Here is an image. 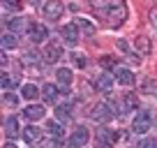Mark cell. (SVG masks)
<instances>
[{
  "label": "cell",
  "mask_w": 157,
  "mask_h": 148,
  "mask_svg": "<svg viewBox=\"0 0 157 148\" xmlns=\"http://www.w3.org/2000/svg\"><path fill=\"white\" fill-rule=\"evenodd\" d=\"M90 7H93L95 16H99L109 28H118L127 19L125 0H90Z\"/></svg>",
  "instance_id": "obj_1"
},
{
  "label": "cell",
  "mask_w": 157,
  "mask_h": 148,
  "mask_svg": "<svg viewBox=\"0 0 157 148\" xmlns=\"http://www.w3.org/2000/svg\"><path fill=\"white\" fill-rule=\"evenodd\" d=\"M150 125H152L150 111L141 109V111H136V116H134V120H132V132L134 134H146L148 130H150Z\"/></svg>",
  "instance_id": "obj_2"
},
{
  "label": "cell",
  "mask_w": 157,
  "mask_h": 148,
  "mask_svg": "<svg viewBox=\"0 0 157 148\" xmlns=\"http://www.w3.org/2000/svg\"><path fill=\"white\" fill-rule=\"evenodd\" d=\"M65 14V5H63V0H46L44 2V16L49 21H58L63 19Z\"/></svg>",
  "instance_id": "obj_3"
},
{
  "label": "cell",
  "mask_w": 157,
  "mask_h": 148,
  "mask_svg": "<svg viewBox=\"0 0 157 148\" xmlns=\"http://www.w3.org/2000/svg\"><path fill=\"white\" fill-rule=\"evenodd\" d=\"M113 116H116V114L111 111L109 104H95V107L90 109V118H93L95 123H109Z\"/></svg>",
  "instance_id": "obj_4"
},
{
  "label": "cell",
  "mask_w": 157,
  "mask_h": 148,
  "mask_svg": "<svg viewBox=\"0 0 157 148\" xmlns=\"http://www.w3.org/2000/svg\"><path fill=\"white\" fill-rule=\"evenodd\" d=\"M88 139H90L88 130H86V127H76V130H74V134L69 137L67 146H69V148H83L86 143H88Z\"/></svg>",
  "instance_id": "obj_5"
},
{
  "label": "cell",
  "mask_w": 157,
  "mask_h": 148,
  "mask_svg": "<svg viewBox=\"0 0 157 148\" xmlns=\"http://www.w3.org/2000/svg\"><path fill=\"white\" fill-rule=\"evenodd\" d=\"M46 37H49V30H46L42 23H30V28H28V40L30 42L39 44V42H44Z\"/></svg>",
  "instance_id": "obj_6"
},
{
  "label": "cell",
  "mask_w": 157,
  "mask_h": 148,
  "mask_svg": "<svg viewBox=\"0 0 157 148\" xmlns=\"http://www.w3.org/2000/svg\"><path fill=\"white\" fill-rule=\"evenodd\" d=\"M60 56H63V49H60V44H56V42L53 44H46L44 51H42V58H44V63H49V65L58 63Z\"/></svg>",
  "instance_id": "obj_7"
},
{
  "label": "cell",
  "mask_w": 157,
  "mask_h": 148,
  "mask_svg": "<svg viewBox=\"0 0 157 148\" xmlns=\"http://www.w3.org/2000/svg\"><path fill=\"white\" fill-rule=\"evenodd\" d=\"M123 139V134L120 132H116V130H106V127H102V130H97V141H102V143H118Z\"/></svg>",
  "instance_id": "obj_8"
},
{
  "label": "cell",
  "mask_w": 157,
  "mask_h": 148,
  "mask_svg": "<svg viewBox=\"0 0 157 148\" xmlns=\"http://www.w3.org/2000/svg\"><path fill=\"white\" fill-rule=\"evenodd\" d=\"M78 33L81 30L76 28V23H69V25H63V30H60V35H63V40L67 42L69 46H74L78 42Z\"/></svg>",
  "instance_id": "obj_9"
},
{
  "label": "cell",
  "mask_w": 157,
  "mask_h": 148,
  "mask_svg": "<svg viewBox=\"0 0 157 148\" xmlns=\"http://www.w3.org/2000/svg\"><path fill=\"white\" fill-rule=\"evenodd\" d=\"M95 88H97L99 93H104V95H111V90H113V76H111V74H99L97 81H95Z\"/></svg>",
  "instance_id": "obj_10"
},
{
  "label": "cell",
  "mask_w": 157,
  "mask_h": 148,
  "mask_svg": "<svg viewBox=\"0 0 157 148\" xmlns=\"http://www.w3.org/2000/svg\"><path fill=\"white\" fill-rule=\"evenodd\" d=\"M113 79H116L118 84H123V86H132L134 84V74L129 72L127 67H116L113 69Z\"/></svg>",
  "instance_id": "obj_11"
},
{
  "label": "cell",
  "mask_w": 157,
  "mask_h": 148,
  "mask_svg": "<svg viewBox=\"0 0 157 148\" xmlns=\"http://www.w3.org/2000/svg\"><path fill=\"white\" fill-rule=\"evenodd\" d=\"M28 28H30V23L25 19H21V16H16V19H7V30H10V33H25Z\"/></svg>",
  "instance_id": "obj_12"
},
{
  "label": "cell",
  "mask_w": 157,
  "mask_h": 148,
  "mask_svg": "<svg viewBox=\"0 0 157 148\" xmlns=\"http://www.w3.org/2000/svg\"><path fill=\"white\" fill-rule=\"evenodd\" d=\"M74 23H76V28L81 30V35H88V37H93V35L97 33L95 23H90V21H88V19H83V16H78V19L74 21Z\"/></svg>",
  "instance_id": "obj_13"
},
{
  "label": "cell",
  "mask_w": 157,
  "mask_h": 148,
  "mask_svg": "<svg viewBox=\"0 0 157 148\" xmlns=\"http://www.w3.org/2000/svg\"><path fill=\"white\" fill-rule=\"evenodd\" d=\"M42 134H44V132H42L37 125H28V127L23 130V134H21V137H23L28 143H35V141H39V139H42Z\"/></svg>",
  "instance_id": "obj_14"
},
{
  "label": "cell",
  "mask_w": 157,
  "mask_h": 148,
  "mask_svg": "<svg viewBox=\"0 0 157 148\" xmlns=\"http://www.w3.org/2000/svg\"><path fill=\"white\" fill-rule=\"evenodd\" d=\"M42 95H44V102L56 104V102H58L60 90H58V86H53V84H44V88H42Z\"/></svg>",
  "instance_id": "obj_15"
},
{
  "label": "cell",
  "mask_w": 157,
  "mask_h": 148,
  "mask_svg": "<svg viewBox=\"0 0 157 148\" xmlns=\"http://www.w3.org/2000/svg\"><path fill=\"white\" fill-rule=\"evenodd\" d=\"M5 132H7V137H19V134H23L21 132V125H19V120L14 118V116H10V118L5 120Z\"/></svg>",
  "instance_id": "obj_16"
},
{
  "label": "cell",
  "mask_w": 157,
  "mask_h": 148,
  "mask_svg": "<svg viewBox=\"0 0 157 148\" xmlns=\"http://www.w3.org/2000/svg\"><path fill=\"white\" fill-rule=\"evenodd\" d=\"M23 116L28 120H39V118H44V107H39V104H33V107H25Z\"/></svg>",
  "instance_id": "obj_17"
},
{
  "label": "cell",
  "mask_w": 157,
  "mask_h": 148,
  "mask_svg": "<svg viewBox=\"0 0 157 148\" xmlns=\"http://www.w3.org/2000/svg\"><path fill=\"white\" fill-rule=\"evenodd\" d=\"M134 51H136L139 56H148L150 53V40H148V37H136V40H134Z\"/></svg>",
  "instance_id": "obj_18"
},
{
  "label": "cell",
  "mask_w": 157,
  "mask_h": 148,
  "mask_svg": "<svg viewBox=\"0 0 157 148\" xmlns=\"http://www.w3.org/2000/svg\"><path fill=\"white\" fill-rule=\"evenodd\" d=\"M56 79H58V84L63 86V88H67V86L72 84V72H69L67 67H60V69H56Z\"/></svg>",
  "instance_id": "obj_19"
},
{
  "label": "cell",
  "mask_w": 157,
  "mask_h": 148,
  "mask_svg": "<svg viewBox=\"0 0 157 148\" xmlns=\"http://www.w3.org/2000/svg\"><path fill=\"white\" fill-rule=\"evenodd\" d=\"M42 53H37V51H28V53H23V58H21V63H23V67H30V65H37L42 63Z\"/></svg>",
  "instance_id": "obj_20"
},
{
  "label": "cell",
  "mask_w": 157,
  "mask_h": 148,
  "mask_svg": "<svg viewBox=\"0 0 157 148\" xmlns=\"http://www.w3.org/2000/svg\"><path fill=\"white\" fill-rule=\"evenodd\" d=\"M21 95H23L25 99H37L39 95H42V90H39L37 86H33V84H25V86H21Z\"/></svg>",
  "instance_id": "obj_21"
},
{
  "label": "cell",
  "mask_w": 157,
  "mask_h": 148,
  "mask_svg": "<svg viewBox=\"0 0 157 148\" xmlns=\"http://www.w3.org/2000/svg\"><path fill=\"white\" fill-rule=\"evenodd\" d=\"M123 107H125V111H136V107H139L136 95L134 93H125L123 95Z\"/></svg>",
  "instance_id": "obj_22"
},
{
  "label": "cell",
  "mask_w": 157,
  "mask_h": 148,
  "mask_svg": "<svg viewBox=\"0 0 157 148\" xmlns=\"http://www.w3.org/2000/svg\"><path fill=\"white\" fill-rule=\"evenodd\" d=\"M56 118H58L60 123H67V120H72V109H69V104H63V107L56 109Z\"/></svg>",
  "instance_id": "obj_23"
},
{
  "label": "cell",
  "mask_w": 157,
  "mask_h": 148,
  "mask_svg": "<svg viewBox=\"0 0 157 148\" xmlns=\"http://www.w3.org/2000/svg\"><path fill=\"white\" fill-rule=\"evenodd\" d=\"M46 130H49L51 137L63 139V125H60V120H49V123H46Z\"/></svg>",
  "instance_id": "obj_24"
},
{
  "label": "cell",
  "mask_w": 157,
  "mask_h": 148,
  "mask_svg": "<svg viewBox=\"0 0 157 148\" xmlns=\"http://www.w3.org/2000/svg\"><path fill=\"white\" fill-rule=\"evenodd\" d=\"M141 90L146 95H150V97H157V81L155 79H146L143 86H141Z\"/></svg>",
  "instance_id": "obj_25"
},
{
  "label": "cell",
  "mask_w": 157,
  "mask_h": 148,
  "mask_svg": "<svg viewBox=\"0 0 157 148\" xmlns=\"http://www.w3.org/2000/svg\"><path fill=\"white\" fill-rule=\"evenodd\" d=\"M0 42H2V49H14V46H16L14 33H5V35H2V40H0Z\"/></svg>",
  "instance_id": "obj_26"
},
{
  "label": "cell",
  "mask_w": 157,
  "mask_h": 148,
  "mask_svg": "<svg viewBox=\"0 0 157 148\" xmlns=\"http://www.w3.org/2000/svg\"><path fill=\"white\" fill-rule=\"evenodd\" d=\"M2 10L7 12H19L21 10V2H16V0H2Z\"/></svg>",
  "instance_id": "obj_27"
},
{
  "label": "cell",
  "mask_w": 157,
  "mask_h": 148,
  "mask_svg": "<svg viewBox=\"0 0 157 148\" xmlns=\"http://www.w3.org/2000/svg\"><path fill=\"white\" fill-rule=\"evenodd\" d=\"M16 84H19L16 76H7V74H2V90H12Z\"/></svg>",
  "instance_id": "obj_28"
},
{
  "label": "cell",
  "mask_w": 157,
  "mask_h": 148,
  "mask_svg": "<svg viewBox=\"0 0 157 148\" xmlns=\"http://www.w3.org/2000/svg\"><path fill=\"white\" fill-rule=\"evenodd\" d=\"M136 148H157V143H155V139L146 137V139H141V141H139V146H136Z\"/></svg>",
  "instance_id": "obj_29"
},
{
  "label": "cell",
  "mask_w": 157,
  "mask_h": 148,
  "mask_svg": "<svg viewBox=\"0 0 157 148\" xmlns=\"http://www.w3.org/2000/svg\"><path fill=\"white\" fill-rule=\"evenodd\" d=\"M72 60H74V65L76 67H86V58L81 53H72Z\"/></svg>",
  "instance_id": "obj_30"
},
{
  "label": "cell",
  "mask_w": 157,
  "mask_h": 148,
  "mask_svg": "<svg viewBox=\"0 0 157 148\" xmlns=\"http://www.w3.org/2000/svg\"><path fill=\"white\" fill-rule=\"evenodd\" d=\"M25 69H28V72L30 74H33V76H39V74H42V65H30V67H25Z\"/></svg>",
  "instance_id": "obj_31"
},
{
  "label": "cell",
  "mask_w": 157,
  "mask_h": 148,
  "mask_svg": "<svg viewBox=\"0 0 157 148\" xmlns=\"http://www.w3.org/2000/svg\"><path fill=\"white\" fill-rule=\"evenodd\" d=\"M2 99H5V104H10V107H14V104H16V97H14V95H10V90H5Z\"/></svg>",
  "instance_id": "obj_32"
},
{
  "label": "cell",
  "mask_w": 157,
  "mask_h": 148,
  "mask_svg": "<svg viewBox=\"0 0 157 148\" xmlns=\"http://www.w3.org/2000/svg\"><path fill=\"white\" fill-rule=\"evenodd\" d=\"M102 65H104V67H113V65H116V58H104Z\"/></svg>",
  "instance_id": "obj_33"
},
{
  "label": "cell",
  "mask_w": 157,
  "mask_h": 148,
  "mask_svg": "<svg viewBox=\"0 0 157 148\" xmlns=\"http://www.w3.org/2000/svg\"><path fill=\"white\" fill-rule=\"evenodd\" d=\"M150 23L155 25V30H157V10H155V12H152V14H150Z\"/></svg>",
  "instance_id": "obj_34"
},
{
  "label": "cell",
  "mask_w": 157,
  "mask_h": 148,
  "mask_svg": "<svg viewBox=\"0 0 157 148\" xmlns=\"http://www.w3.org/2000/svg\"><path fill=\"white\" fill-rule=\"evenodd\" d=\"M2 148H16V146H14V143H5Z\"/></svg>",
  "instance_id": "obj_35"
},
{
  "label": "cell",
  "mask_w": 157,
  "mask_h": 148,
  "mask_svg": "<svg viewBox=\"0 0 157 148\" xmlns=\"http://www.w3.org/2000/svg\"><path fill=\"white\" fill-rule=\"evenodd\" d=\"M28 2H30V5H37V2H39V0H28Z\"/></svg>",
  "instance_id": "obj_36"
},
{
  "label": "cell",
  "mask_w": 157,
  "mask_h": 148,
  "mask_svg": "<svg viewBox=\"0 0 157 148\" xmlns=\"http://www.w3.org/2000/svg\"><path fill=\"white\" fill-rule=\"evenodd\" d=\"M99 148H109V143H102V146H99Z\"/></svg>",
  "instance_id": "obj_37"
},
{
  "label": "cell",
  "mask_w": 157,
  "mask_h": 148,
  "mask_svg": "<svg viewBox=\"0 0 157 148\" xmlns=\"http://www.w3.org/2000/svg\"><path fill=\"white\" fill-rule=\"evenodd\" d=\"M155 123H157V118H155Z\"/></svg>",
  "instance_id": "obj_38"
},
{
  "label": "cell",
  "mask_w": 157,
  "mask_h": 148,
  "mask_svg": "<svg viewBox=\"0 0 157 148\" xmlns=\"http://www.w3.org/2000/svg\"><path fill=\"white\" fill-rule=\"evenodd\" d=\"M155 2H157V0H155Z\"/></svg>",
  "instance_id": "obj_39"
}]
</instances>
